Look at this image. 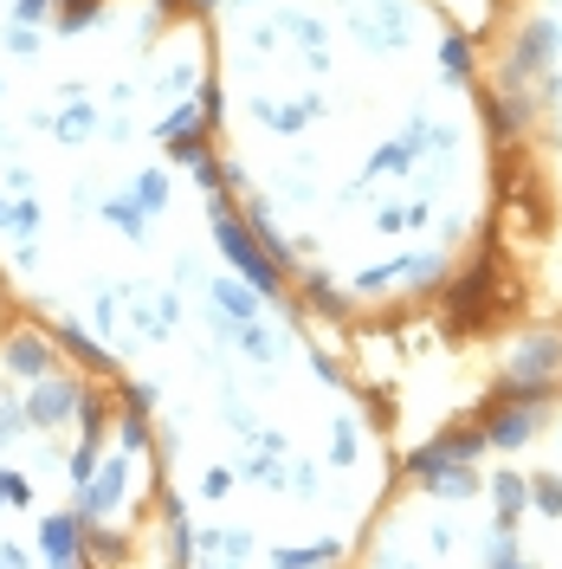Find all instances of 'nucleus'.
<instances>
[{"label":"nucleus","instance_id":"20e7f679","mask_svg":"<svg viewBox=\"0 0 562 569\" xmlns=\"http://www.w3.org/2000/svg\"><path fill=\"white\" fill-rule=\"evenodd\" d=\"M350 563L562 569V369L498 382L401 453Z\"/></svg>","mask_w":562,"mask_h":569},{"label":"nucleus","instance_id":"f03ea898","mask_svg":"<svg viewBox=\"0 0 562 569\" xmlns=\"http://www.w3.org/2000/svg\"><path fill=\"white\" fill-rule=\"evenodd\" d=\"M220 188L337 343L511 337L504 169L446 0H201Z\"/></svg>","mask_w":562,"mask_h":569},{"label":"nucleus","instance_id":"7ed1b4c3","mask_svg":"<svg viewBox=\"0 0 562 569\" xmlns=\"http://www.w3.org/2000/svg\"><path fill=\"white\" fill-rule=\"evenodd\" d=\"M149 563L175 537L142 408L0 279V569Z\"/></svg>","mask_w":562,"mask_h":569},{"label":"nucleus","instance_id":"f257e3e1","mask_svg":"<svg viewBox=\"0 0 562 569\" xmlns=\"http://www.w3.org/2000/svg\"><path fill=\"white\" fill-rule=\"evenodd\" d=\"M208 71L201 0H0V279L142 408L181 569H330L401 447L247 240Z\"/></svg>","mask_w":562,"mask_h":569},{"label":"nucleus","instance_id":"39448f33","mask_svg":"<svg viewBox=\"0 0 562 569\" xmlns=\"http://www.w3.org/2000/svg\"><path fill=\"white\" fill-rule=\"evenodd\" d=\"M472 39L504 169L511 337H562V0H485Z\"/></svg>","mask_w":562,"mask_h":569}]
</instances>
